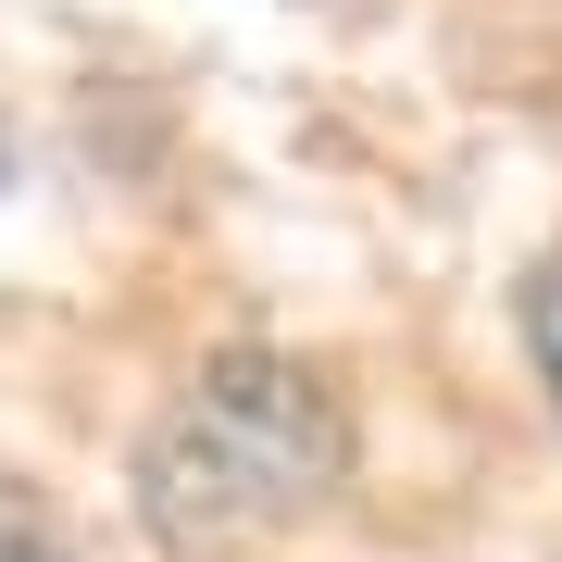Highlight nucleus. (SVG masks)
<instances>
[{"label": "nucleus", "instance_id": "nucleus-1", "mask_svg": "<svg viewBox=\"0 0 562 562\" xmlns=\"http://www.w3.org/2000/svg\"><path fill=\"white\" fill-rule=\"evenodd\" d=\"M350 475V413L313 362L288 350H213L188 375V401L150 425L138 501L162 538H238V525H288Z\"/></svg>", "mask_w": 562, "mask_h": 562}, {"label": "nucleus", "instance_id": "nucleus-2", "mask_svg": "<svg viewBox=\"0 0 562 562\" xmlns=\"http://www.w3.org/2000/svg\"><path fill=\"white\" fill-rule=\"evenodd\" d=\"M525 350H538V375H550V401H562V250L525 276Z\"/></svg>", "mask_w": 562, "mask_h": 562}, {"label": "nucleus", "instance_id": "nucleus-3", "mask_svg": "<svg viewBox=\"0 0 562 562\" xmlns=\"http://www.w3.org/2000/svg\"><path fill=\"white\" fill-rule=\"evenodd\" d=\"M0 562H63V538H38V525H0Z\"/></svg>", "mask_w": 562, "mask_h": 562}, {"label": "nucleus", "instance_id": "nucleus-4", "mask_svg": "<svg viewBox=\"0 0 562 562\" xmlns=\"http://www.w3.org/2000/svg\"><path fill=\"white\" fill-rule=\"evenodd\" d=\"M0 188H13V125H0Z\"/></svg>", "mask_w": 562, "mask_h": 562}]
</instances>
